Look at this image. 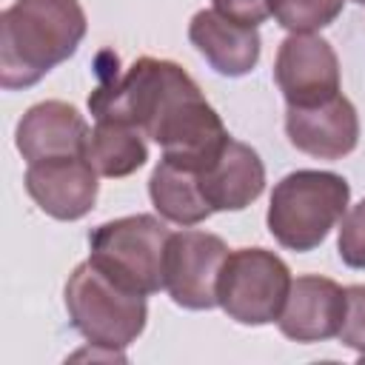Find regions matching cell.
Listing matches in <instances>:
<instances>
[{"instance_id":"277c9868","label":"cell","mask_w":365,"mask_h":365,"mask_svg":"<svg viewBox=\"0 0 365 365\" xmlns=\"http://www.w3.org/2000/svg\"><path fill=\"white\" fill-rule=\"evenodd\" d=\"M66 311L71 328L88 339L91 348L123 356V351L143 334L148 319L145 297L117 285L91 259L80 262L66 282Z\"/></svg>"},{"instance_id":"4fadbf2b","label":"cell","mask_w":365,"mask_h":365,"mask_svg":"<svg viewBox=\"0 0 365 365\" xmlns=\"http://www.w3.org/2000/svg\"><path fill=\"white\" fill-rule=\"evenodd\" d=\"M188 40L222 77H245L257 68L262 51V37L257 29L240 26L214 9H202L191 17Z\"/></svg>"},{"instance_id":"2e32d148","label":"cell","mask_w":365,"mask_h":365,"mask_svg":"<svg viewBox=\"0 0 365 365\" xmlns=\"http://www.w3.org/2000/svg\"><path fill=\"white\" fill-rule=\"evenodd\" d=\"M86 160L94 165L100 177H128L148 160V145L140 128L114 123V120H94L88 134Z\"/></svg>"},{"instance_id":"ac0fdd59","label":"cell","mask_w":365,"mask_h":365,"mask_svg":"<svg viewBox=\"0 0 365 365\" xmlns=\"http://www.w3.org/2000/svg\"><path fill=\"white\" fill-rule=\"evenodd\" d=\"M336 251L348 268H356V271L365 268V197L342 214Z\"/></svg>"},{"instance_id":"ffe728a7","label":"cell","mask_w":365,"mask_h":365,"mask_svg":"<svg viewBox=\"0 0 365 365\" xmlns=\"http://www.w3.org/2000/svg\"><path fill=\"white\" fill-rule=\"evenodd\" d=\"M211 3H214V11H220L222 17L251 29H257L271 17L268 0H211Z\"/></svg>"},{"instance_id":"52a82bcc","label":"cell","mask_w":365,"mask_h":365,"mask_svg":"<svg viewBox=\"0 0 365 365\" xmlns=\"http://www.w3.org/2000/svg\"><path fill=\"white\" fill-rule=\"evenodd\" d=\"M228 245L211 231L185 228L171 234L165 248V291L188 311H208L217 302V282Z\"/></svg>"},{"instance_id":"9c48e42d","label":"cell","mask_w":365,"mask_h":365,"mask_svg":"<svg viewBox=\"0 0 365 365\" xmlns=\"http://www.w3.org/2000/svg\"><path fill=\"white\" fill-rule=\"evenodd\" d=\"M26 191L37 208L54 220L71 222L86 217L97 202V171L86 157H57L43 163H29Z\"/></svg>"},{"instance_id":"3957f363","label":"cell","mask_w":365,"mask_h":365,"mask_svg":"<svg viewBox=\"0 0 365 365\" xmlns=\"http://www.w3.org/2000/svg\"><path fill=\"white\" fill-rule=\"evenodd\" d=\"M348 202L351 185L342 174L299 168L274 185L265 222L282 248L308 254L325 242L331 228L348 211Z\"/></svg>"},{"instance_id":"e0dca14e","label":"cell","mask_w":365,"mask_h":365,"mask_svg":"<svg viewBox=\"0 0 365 365\" xmlns=\"http://www.w3.org/2000/svg\"><path fill=\"white\" fill-rule=\"evenodd\" d=\"M274 20L291 31V34H311L325 26H331L342 9L345 0H268Z\"/></svg>"},{"instance_id":"7a4b0ae2","label":"cell","mask_w":365,"mask_h":365,"mask_svg":"<svg viewBox=\"0 0 365 365\" xmlns=\"http://www.w3.org/2000/svg\"><path fill=\"white\" fill-rule=\"evenodd\" d=\"M80 0H14L0 14V86L31 88L86 37Z\"/></svg>"},{"instance_id":"8992f818","label":"cell","mask_w":365,"mask_h":365,"mask_svg":"<svg viewBox=\"0 0 365 365\" xmlns=\"http://www.w3.org/2000/svg\"><path fill=\"white\" fill-rule=\"evenodd\" d=\"M288 291L291 268L282 257L268 248H237L222 262L217 302L240 325H268L279 319Z\"/></svg>"},{"instance_id":"30bf717a","label":"cell","mask_w":365,"mask_h":365,"mask_svg":"<svg viewBox=\"0 0 365 365\" xmlns=\"http://www.w3.org/2000/svg\"><path fill=\"white\" fill-rule=\"evenodd\" d=\"M288 143L317 160H342L359 143V117L345 94H334L317 106H288Z\"/></svg>"},{"instance_id":"8fae6325","label":"cell","mask_w":365,"mask_h":365,"mask_svg":"<svg viewBox=\"0 0 365 365\" xmlns=\"http://www.w3.org/2000/svg\"><path fill=\"white\" fill-rule=\"evenodd\" d=\"M342 319H345V288L328 277L302 274L291 279V291L277 325L282 336L308 345L339 336Z\"/></svg>"},{"instance_id":"d6986e66","label":"cell","mask_w":365,"mask_h":365,"mask_svg":"<svg viewBox=\"0 0 365 365\" xmlns=\"http://www.w3.org/2000/svg\"><path fill=\"white\" fill-rule=\"evenodd\" d=\"M339 342L359 351L365 359V285L345 288V319L339 328Z\"/></svg>"},{"instance_id":"7c38bea8","label":"cell","mask_w":365,"mask_h":365,"mask_svg":"<svg viewBox=\"0 0 365 365\" xmlns=\"http://www.w3.org/2000/svg\"><path fill=\"white\" fill-rule=\"evenodd\" d=\"M88 134L91 128L74 106L43 100L20 117L14 143L26 163H43L57 157H86Z\"/></svg>"},{"instance_id":"5b68a950","label":"cell","mask_w":365,"mask_h":365,"mask_svg":"<svg viewBox=\"0 0 365 365\" xmlns=\"http://www.w3.org/2000/svg\"><path fill=\"white\" fill-rule=\"evenodd\" d=\"M171 234L154 214L117 217L88 234V259L117 285L151 297L165 288V248Z\"/></svg>"},{"instance_id":"ba28073f","label":"cell","mask_w":365,"mask_h":365,"mask_svg":"<svg viewBox=\"0 0 365 365\" xmlns=\"http://www.w3.org/2000/svg\"><path fill=\"white\" fill-rule=\"evenodd\" d=\"M274 80L288 106H317L339 94V60L319 34H288L274 60Z\"/></svg>"},{"instance_id":"5bb4252c","label":"cell","mask_w":365,"mask_h":365,"mask_svg":"<svg viewBox=\"0 0 365 365\" xmlns=\"http://www.w3.org/2000/svg\"><path fill=\"white\" fill-rule=\"evenodd\" d=\"M200 185L214 211H242L262 194L265 165L248 143L228 137L217 160L200 171Z\"/></svg>"},{"instance_id":"44dd1931","label":"cell","mask_w":365,"mask_h":365,"mask_svg":"<svg viewBox=\"0 0 365 365\" xmlns=\"http://www.w3.org/2000/svg\"><path fill=\"white\" fill-rule=\"evenodd\" d=\"M354 3H359V6H365V0H354Z\"/></svg>"},{"instance_id":"9a60e30c","label":"cell","mask_w":365,"mask_h":365,"mask_svg":"<svg viewBox=\"0 0 365 365\" xmlns=\"http://www.w3.org/2000/svg\"><path fill=\"white\" fill-rule=\"evenodd\" d=\"M148 197H151V205L157 208V214L165 222H174V225H182V228L200 225L214 214V208L208 205V200L202 194L200 171L177 165L165 157L151 171Z\"/></svg>"},{"instance_id":"6da1fadb","label":"cell","mask_w":365,"mask_h":365,"mask_svg":"<svg viewBox=\"0 0 365 365\" xmlns=\"http://www.w3.org/2000/svg\"><path fill=\"white\" fill-rule=\"evenodd\" d=\"M88 108L94 120L140 128L165 160L194 171H205L231 137L194 77L174 60L137 57L125 74H106L88 94Z\"/></svg>"}]
</instances>
